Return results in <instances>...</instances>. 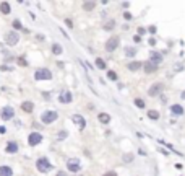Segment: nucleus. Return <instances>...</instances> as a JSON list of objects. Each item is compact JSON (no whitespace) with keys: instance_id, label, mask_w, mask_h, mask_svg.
Returning a JSON list of instances; mask_svg holds the SVG:
<instances>
[{"instance_id":"obj_18","label":"nucleus","mask_w":185,"mask_h":176,"mask_svg":"<svg viewBox=\"0 0 185 176\" xmlns=\"http://www.w3.org/2000/svg\"><path fill=\"white\" fill-rule=\"evenodd\" d=\"M128 69H130L132 72H136V70H140V69H141V62H138V61H133V62H130V64H128Z\"/></svg>"},{"instance_id":"obj_14","label":"nucleus","mask_w":185,"mask_h":176,"mask_svg":"<svg viewBox=\"0 0 185 176\" xmlns=\"http://www.w3.org/2000/svg\"><path fill=\"white\" fill-rule=\"evenodd\" d=\"M170 111H172V114H177V116L184 114V108L180 105H172L170 106Z\"/></svg>"},{"instance_id":"obj_17","label":"nucleus","mask_w":185,"mask_h":176,"mask_svg":"<svg viewBox=\"0 0 185 176\" xmlns=\"http://www.w3.org/2000/svg\"><path fill=\"white\" fill-rule=\"evenodd\" d=\"M7 152H8V153H15V152H18V144H16V142H8Z\"/></svg>"},{"instance_id":"obj_24","label":"nucleus","mask_w":185,"mask_h":176,"mask_svg":"<svg viewBox=\"0 0 185 176\" xmlns=\"http://www.w3.org/2000/svg\"><path fill=\"white\" fill-rule=\"evenodd\" d=\"M52 52H54V54H60V52H62V46H60V44H54V46H52Z\"/></svg>"},{"instance_id":"obj_5","label":"nucleus","mask_w":185,"mask_h":176,"mask_svg":"<svg viewBox=\"0 0 185 176\" xmlns=\"http://www.w3.org/2000/svg\"><path fill=\"white\" fill-rule=\"evenodd\" d=\"M117 47H119V38H117V36H114V38L107 39V42H106V51L112 52V51H115Z\"/></svg>"},{"instance_id":"obj_35","label":"nucleus","mask_w":185,"mask_h":176,"mask_svg":"<svg viewBox=\"0 0 185 176\" xmlns=\"http://www.w3.org/2000/svg\"><path fill=\"white\" fill-rule=\"evenodd\" d=\"M124 16H125L127 20H130V18H132V15H130V13H124Z\"/></svg>"},{"instance_id":"obj_20","label":"nucleus","mask_w":185,"mask_h":176,"mask_svg":"<svg viewBox=\"0 0 185 176\" xmlns=\"http://www.w3.org/2000/svg\"><path fill=\"white\" fill-rule=\"evenodd\" d=\"M94 7H96L94 2H85V3H83V8H85L86 11H91L93 8H94Z\"/></svg>"},{"instance_id":"obj_4","label":"nucleus","mask_w":185,"mask_h":176,"mask_svg":"<svg viewBox=\"0 0 185 176\" xmlns=\"http://www.w3.org/2000/svg\"><path fill=\"white\" fill-rule=\"evenodd\" d=\"M67 168H68V171H73V173L80 171L81 170L80 160H78V158H70V160L67 161Z\"/></svg>"},{"instance_id":"obj_39","label":"nucleus","mask_w":185,"mask_h":176,"mask_svg":"<svg viewBox=\"0 0 185 176\" xmlns=\"http://www.w3.org/2000/svg\"><path fill=\"white\" fill-rule=\"evenodd\" d=\"M182 98H184V100H185V91H184V93H182Z\"/></svg>"},{"instance_id":"obj_30","label":"nucleus","mask_w":185,"mask_h":176,"mask_svg":"<svg viewBox=\"0 0 185 176\" xmlns=\"http://www.w3.org/2000/svg\"><path fill=\"white\" fill-rule=\"evenodd\" d=\"M133 160V155H132V153H127L125 156H124V161H127V163H128V161H132Z\"/></svg>"},{"instance_id":"obj_6","label":"nucleus","mask_w":185,"mask_h":176,"mask_svg":"<svg viewBox=\"0 0 185 176\" xmlns=\"http://www.w3.org/2000/svg\"><path fill=\"white\" fill-rule=\"evenodd\" d=\"M0 116H2L3 121H8V119H11V117L15 116V111H13L11 106H5V108L2 109V113H0Z\"/></svg>"},{"instance_id":"obj_1","label":"nucleus","mask_w":185,"mask_h":176,"mask_svg":"<svg viewBox=\"0 0 185 176\" xmlns=\"http://www.w3.org/2000/svg\"><path fill=\"white\" fill-rule=\"evenodd\" d=\"M36 168L41 171V173H47V171L52 170V165H50V161L47 158H39V160L36 161Z\"/></svg>"},{"instance_id":"obj_33","label":"nucleus","mask_w":185,"mask_h":176,"mask_svg":"<svg viewBox=\"0 0 185 176\" xmlns=\"http://www.w3.org/2000/svg\"><path fill=\"white\" fill-rule=\"evenodd\" d=\"M102 176H117V175H115L114 171H107V173H104Z\"/></svg>"},{"instance_id":"obj_2","label":"nucleus","mask_w":185,"mask_h":176,"mask_svg":"<svg viewBox=\"0 0 185 176\" xmlns=\"http://www.w3.org/2000/svg\"><path fill=\"white\" fill-rule=\"evenodd\" d=\"M57 113L55 111H44L42 113V116H41V121L44 122V124H50V122H54L55 119H57Z\"/></svg>"},{"instance_id":"obj_11","label":"nucleus","mask_w":185,"mask_h":176,"mask_svg":"<svg viewBox=\"0 0 185 176\" xmlns=\"http://www.w3.org/2000/svg\"><path fill=\"white\" fill-rule=\"evenodd\" d=\"M28 142H29V145H37L39 142H42V136L39 132H33L29 136V139H28Z\"/></svg>"},{"instance_id":"obj_8","label":"nucleus","mask_w":185,"mask_h":176,"mask_svg":"<svg viewBox=\"0 0 185 176\" xmlns=\"http://www.w3.org/2000/svg\"><path fill=\"white\" fill-rule=\"evenodd\" d=\"M5 41H7V44H8V46H15L16 42L20 41V36L16 34V33H13V31H10V33L7 34Z\"/></svg>"},{"instance_id":"obj_19","label":"nucleus","mask_w":185,"mask_h":176,"mask_svg":"<svg viewBox=\"0 0 185 176\" xmlns=\"http://www.w3.org/2000/svg\"><path fill=\"white\" fill-rule=\"evenodd\" d=\"M98 117H99V121L102 122V124H107V122L110 121V116L107 114V113H101V114L98 116Z\"/></svg>"},{"instance_id":"obj_28","label":"nucleus","mask_w":185,"mask_h":176,"mask_svg":"<svg viewBox=\"0 0 185 176\" xmlns=\"http://www.w3.org/2000/svg\"><path fill=\"white\" fill-rule=\"evenodd\" d=\"M127 55H128V57H133V55L136 54V51L133 49V47H128V49H127V52H125Z\"/></svg>"},{"instance_id":"obj_31","label":"nucleus","mask_w":185,"mask_h":176,"mask_svg":"<svg viewBox=\"0 0 185 176\" xmlns=\"http://www.w3.org/2000/svg\"><path fill=\"white\" fill-rule=\"evenodd\" d=\"M114 25H115V21H114V20H110L109 23L106 25V30H109V28H110V30H112V28H114Z\"/></svg>"},{"instance_id":"obj_36","label":"nucleus","mask_w":185,"mask_h":176,"mask_svg":"<svg viewBox=\"0 0 185 176\" xmlns=\"http://www.w3.org/2000/svg\"><path fill=\"white\" fill-rule=\"evenodd\" d=\"M65 23H67V26H68V28H71V26H73V25H71V21H70V20H67Z\"/></svg>"},{"instance_id":"obj_21","label":"nucleus","mask_w":185,"mask_h":176,"mask_svg":"<svg viewBox=\"0 0 185 176\" xmlns=\"http://www.w3.org/2000/svg\"><path fill=\"white\" fill-rule=\"evenodd\" d=\"M148 117H150V119H153V121H156V119L159 117V113H158V111H154V109H151V111H148Z\"/></svg>"},{"instance_id":"obj_38","label":"nucleus","mask_w":185,"mask_h":176,"mask_svg":"<svg viewBox=\"0 0 185 176\" xmlns=\"http://www.w3.org/2000/svg\"><path fill=\"white\" fill-rule=\"evenodd\" d=\"M57 176H67V175L63 173V171H59V173H57Z\"/></svg>"},{"instance_id":"obj_16","label":"nucleus","mask_w":185,"mask_h":176,"mask_svg":"<svg viewBox=\"0 0 185 176\" xmlns=\"http://www.w3.org/2000/svg\"><path fill=\"white\" fill-rule=\"evenodd\" d=\"M0 11H2L3 15H8V13H10V3H8V2H2V3H0Z\"/></svg>"},{"instance_id":"obj_13","label":"nucleus","mask_w":185,"mask_h":176,"mask_svg":"<svg viewBox=\"0 0 185 176\" xmlns=\"http://www.w3.org/2000/svg\"><path fill=\"white\" fill-rule=\"evenodd\" d=\"M21 109L26 111V113H33V109H34V105H33L31 101H25V103L21 105Z\"/></svg>"},{"instance_id":"obj_9","label":"nucleus","mask_w":185,"mask_h":176,"mask_svg":"<svg viewBox=\"0 0 185 176\" xmlns=\"http://www.w3.org/2000/svg\"><path fill=\"white\" fill-rule=\"evenodd\" d=\"M162 91V83H154V85L150 86V90H148V95L150 96H158Z\"/></svg>"},{"instance_id":"obj_22","label":"nucleus","mask_w":185,"mask_h":176,"mask_svg":"<svg viewBox=\"0 0 185 176\" xmlns=\"http://www.w3.org/2000/svg\"><path fill=\"white\" fill-rule=\"evenodd\" d=\"M156 70V65H153V64H150V62H146L145 64V72L146 74H151V72Z\"/></svg>"},{"instance_id":"obj_12","label":"nucleus","mask_w":185,"mask_h":176,"mask_svg":"<svg viewBox=\"0 0 185 176\" xmlns=\"http://www.w3.org/2000/svg\"><path fill=\"white\" fill-rule=\"evenodd\" d=\"M59 100H60V103H71V91H68V90H63L62 93H60V96H59Z\"/></svg>"},{"instance_id":"obj_34","label":"nucleus","mask_w":185,"mask_h":176,"mask_svg":"<svg viewBox=\"0 0 185 176\" xmlns=\"http://www.w3.org/2000/svg\"><path fill=\"white\" fill-rule=\"evenodd\" d=\"M133 41H135V42H140L141 38H140V36H135V38H133Z\"/></svg>"},{"instance_id":"obj_29","label":"nucleus","mask_w":185,"mask_h":176,"mask_svg":"<svg viewBox=\"0 0 185 176\" xmlns=\"http://www.w3.org/2000/svg\"><path fill=\"white\" fill-rule=\"evenodd\" d=\"M13 28H15V30H21V21L15 20V21H13Z\"/></svg>"},{"instance_id":"obj_32","label":"nucleus","mask_w":185,"mask_h":176,"mask_svg":"<svg viewBox=\"0 0 185 176\" xmlns=\"http://www.w3.org/2000/svg\"><path fill=\"white\" fill-rule=\"evenodd\" d=\"M18 64H20L21 67H26V65H28V62H26L25 59H18Z\"/></svg>"},{"instance_id":"obj_10","label":"nucleus","mask_w":185,"mask_h":176,"mask_svg":"<svg viewBox=\"0 0 185 176\" xmlns=\"http://www.w3.org/2000/svg\"><path fill=\"white\" fill-rule=\"evenodd\" d=\"M71 121L75 122L76 126L80 127V129H85L86 127V121H85V117L80 114H75V116H71Z\"/></svg>"},{"instance_id":"obj_15","label":"nucleus","mask_w":185,"mask_h":176,"mask_svg":"<svg viewBox=\"0 0 185 176\" xmlns=\"http://www.w3.org/2000/svg\"><path fill=\"white\" fill-rule=\"evenodd\" d=\"M13 171H11L10 166H0V176H11Z\"/></svg>"},{"instance_id":"obj_37","label":"nucleus","mask_w":185,"mask_h":176,"mask_svg":"<svg viewBox=\"0 0 185 176\" xmlns=\"http://www.w3.org/2000/svg\"><path fill=\"white\" fill-rule=\"evenodd\" d=\"M0 134H5V127L3 126H0Z\"/></svg>"},{"instance_id":"obj_7","label":"nucleus","mask_w":185,"mask_h":176,"mask_svg":"<svg viewBox=\"0 0 185 176\" xmlns=\"http://www.w3.org/2000/svg\"><path fill=\"white\" fill-rule=\"evenodd\" d=\"M162 62V54H159V52H156V51H153L150 54V64H153V65L158 67V64H161Z\"/></svg>"},{"instance_id":"obj_26","label":"nucleus","mask_w":185,"mask_h":176,"mask_svg":"<svg viewBox=\"0 0 185 176\" xmlns=\"http://www.w3.org/2000/svg\"><path fill=\"white\" fill-rule=\"evenodd\" d=\"M67 136H68V132H67V131H62L59 136H57V139H59V140H63V139H67Z\"/></svg>"},{"instance_id":"obj_3","label":"nucleus","mask_w":185,"mask_h":176,"mask_svg":"<svg viewBox=\"0 0 185 176\" xmlns=\"http://www.w3.org/2000/svg\"><path fill=\"white\" fill-rule=\"evenodd\" d=\"M34 77H36V80H50L52 78V74H50L49 69H37Z\"/></svg>"},{"instance_id":"obj_27","label":"nucleus","mask_w":185,"mask_h":176,"mask_svg":"<svg viewBox=\"0 0 185 176\" xmlns=\"http://www.w3.org/2000/svg\"><path fill=\"white\" fill-rule=\"evenodd\" d=\"M135 105L138 106V108H145V101L141 100V98H136V100H135Z\"/></svg>"},{"instance_id":"obj_23","label":"nucleus","mask_w":185,"mask_h":176,"mask_svg":"<svg viewBox=\"0 0 185 176\" xmlns=\"http://www.w3.org/2000/svg\"><path fill=\"white\" fill-rule=\"evenodd\" d=\"M96 67H98V69H106V62L98 57V59H96Z\"/></svg>"},{"instance_id":"obj_25","label":"nucleus","mask_w":185,"mask_h":176,"mask_svg":"<svg viewBox=\"0 0 185 176\" xmlns=\"http://www.w3.org/2000/svg\"><path fill=\"white\" fill-rule=\"evenodd\" d=\"M107 78H109V80H117V74H115V72L114 70H109V72H107Z\"/></svg>"}]
</instances>
